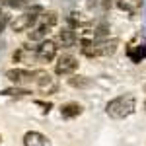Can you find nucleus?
<instances>
[{"label": "nucleus", "instance_id": "f8f14e48", "mask_svg": "<svg viewBox=\"0 0 146 146\" xmlns=\"http://www.w3.org/2000/svg\"><path fill=\"white\" fill-rule=\"evenodd\" d=\"M117 6L127 14H135L140 6V0H117Z\"/></svg>", "mask_w": 146, "mask_h": 146}, {"label": "nucleus", "instance_id": "a211bd4d", "mask_svg": "<svg viewBox=\"0 0 146 146\" xmlns=\"http://www.w3.org/2000/svg\"><path fill=\"white\" fill-rule=\"evenodd\" d=\"M111 0H101V6H103V8H105V10H107V8H111Z\"/></svg>", "mask_w": 146, "mask_h": 146}, {"label": "nucleus", "instance_id": "6e6552de", "mask_svg": "<svg viewBox=\"0 0 146 146\" xmlns=\"http://www.w3.org/2000/svg\"><path fill=\"white\" fill-rule=\"evenodd\" d=\"M23 146H51V140L43 133L29 131V133L23 135Z\"/></svg>", "mask_w": 146, "mask_h": 146}, {"label": "nucleus", "instance_id": "5701e85b", "mask_svg": "<svg viewBox=\"0 0 146 146\" xmlns=\"http://www.w3.org/2000/svg\"><path fill=\"white\" fill-rule=\"evenodd\" d=\"M144 92H146V84H144Z\"/></svg>", "mask_w": 146, "mask_h": 146}, {"label": "nucleus", "instance_id": "412c9836", "mask_svg": "<svg viewBox=\"0 0 146 146\" xmlns=\"http://www.w3.org/2000/svg\"><path fill=\"white\" fill-rule=\"evenodd\" d=\"M144 111H146V101H144Z\"/></svg>", "mask_w": 146, "mask_h": 146}, {"label": "nucleus", "instance_id": "423d86ee", "mask_svg": "<svg viewBox=\"0 0 146 146\" xmlns=\"http://www.w3.org/2000/svg\"><path fill=\"white\" fill-rule=\"evenodd\" d=\"M35 76V70H27V68H12L6 72V78L10 80L12 84L16 86H27L33 82Z\"/></svg>", "mask_w": 146, "mask_h": 146}, {"label": "nucleus", "instance_id": "1a4fd4ad", "mask_svg": "<svg viewBox=\"0 0 146 146\" xmlns=\"http://www.w3.org/2000/svg\"><path fill=\"white\" fill-rule=\"evenodd\" d=\"M58 43L64 47V49L74 47L76 43H78V33H76V29H72V27H64V29L58 33Z\"/></svg>", "mask_w": 146, "mask_h": 146}, {"label": "nucleus", "instance_id": "f257e3e1", "mask_svg": "<svg viewBox=\"0 0 146 146\" xmlns=\"http://www.w3.org/2000/svg\"><path fill=\"white\" fill-rule=\"evenodd\" d=\"M135 109H136V98L131 96V94L117 96V98H113V100L105 105V113H107L111 119H117V121L131 117V115L135 113Z\"/></svg>", "mask_w": 146, "mask_h": 146}, {"label": "nucleus", "instance_id": "f03ea898", "mask_svg": "<svg viewBox=\"0 0 146 146\" xmlns=\"http://www.w3.org/2000/svg\"><path fill=\"white\" fill-rule=\"evenodd\" d=\"M43 8L41 6H31V8H27L25 12L22 14H18L14 20H10V27L12 31H16V33H20V31H27V29H31L37 20H39V16L43 14Z\"/></svg>", "mask_w": 146, "mask_h": 146}, {"label": "nucleus", "instance_id": "0eeeda50", "mask_svg": "<svg viewBox=\"0 0 146 146\" xmlns=\"http://www.w3.org/2000/svg\"><path fill=\"white\" fill-rule=\"evenodd\" d=\"M12 58H14V62H20V64H33L37 62V53H35V49H29V47H20V49H16Z\"/></svg>", "mask_w": 146, "mask_h": 146}, {"label": "nucleus", "instance_id": "20e7f679", "mask_svg": "<svg viewBox=\"0 0 146 146\" xmlns=\"http://www.w3.org/2000/svg\"><path fill=\"white\" fill-rule=\"evenodd\" d=\"M78 68V58L72 55H60L55 62V74L56 76H72Z\"/></svg>", "mask_w": 146, "mask_h": 146}, {"label": "nucleus", "instance_id": "2eb2a0df", "mask_svg": "<svg viewBox=\"0 0 146 146\" xmlns=\"http://www.w3.org/2000/svg\"><path fill=\"white\" fill-rule=\"evenodd\" d=\"M129 56L133 58V62H140L146 56V45L142 47H129Z\"/></svg>", "mask_w": 146, "mask_h": 146}, {"label": "nucleus", "instance_id": "7ed1b4c3", "mask_svg": "<svg viewBox=\"0 0 146 146\" xmlns=\"http://www.w3.org/2000/svg\"><path fill=\"white\" fill-rule=\"evenodd\" d=\"M33 84L37 86V90L45 96H53L58 90V82L53 74H49L45 70H35V76H33Z\"/></svg>", "mask_w": 146, "mask_h": 146}, {"label": "nucleus", "instance_id": "4be33fe9", "mask_svg": "<svg viewBox=\"0 0 146 146\" xmlns=\"http://www.w3.org/2000/svg\"><path fill=\"white\" fill-rule=\"evenodd\" d=\"M0 142H2V135H0Z\"/></svg>", "mask_w": 146, "mask_h": 146}, {"label": "nucleus", "instance_id": "6ab92c4d", "mask_svg": "<svg viewBox=\"0 0 146 146\" xmlns=\"http://www.w3.org/2000/svg\"><path fill=\"white\" fill-rule=\"evenodd\" d=\"M37 105L45 107V111H49V109H51V103H45V101H37Z\"/></svg>", "mask_w": 146, "mask_h": 146}, {"label": "nucleus", "instance_id": "9b49d317", "mask_svg": "<svg viewBox=\"0 0 146 146\" xmlns=\"http://www.w3.org/2000/svg\"><path fill=\"white\" fill-rule=\"evenodd\" d=\"M51 29H53V27H49V25H45V23H35L33 29L29 31V39L41 43V41H45V39H47V35H49Z\"/></svg>", "mask_w": 146, "mask_h": 146}, {"label": "nucleus", "instance_id": "4468645a", "mask_svg": "<svg viewBox=\"0 0 146 146\" xmlns=\"http://www.w3.org/2000/svg\"><path fill=\"white\" fill-rule=\"evenodd\" d=\"M2 96H10V98H25V96H29L31 92L22 88V86H16V88H8V90H2L0 92Z\"/></svg>", "mask_w": 146, "mask_h": 146}, {"label": "nucleus", "instance_id": "9d476101", "mask_svg": "<svg viewBox=\"0 0 146 146\" xmlns=\"http://www.w3.org/2000/svg\"><path fill=\"white\" fill-rule=\"evenodd\" d=\"M84 111V107L76 103V101H68V103H62L60 105V115H62V119H74V117H78L82 115Z\"/></svg>", "mask_w": 146, "mask_h": 146}, {"label": "nucleus", "instance_id": "f3484780", "mask_svg": "<svg viewBox=\"0 0 146 146\" xmlns=\"http://www.w3.org/2000/svg\"><path fill=\"white\" fill-rule=\"evenodd\" d=\"M6 25H10V16L2 14V16H0V33L6 29Z\"/></svg>", "mask_w": 146, "mask_h": 146}, {"label": "nucleus", "instance_id": "dca6fc26", "mask_svg": "<svg viewBox=\"0 0 146 146\" xmlns=\"http://www.w3.org/2000/svg\"><path fill=\"white\" fill-rule=\"evenodd\" d=\"M68 84H70V86H74V88H88V86H90V78L72 74V76L68 78Z\"/></svg>", "mask_w": 146, "mask_h": 146}, {"label": "nucleus", "instance_id": "aec40b11", "mask_svg": "<svg viewBox=\"0 0 146 146\" xmlns=\"http://www.w3.org/2000/svg\"><path fill=\"white\" fill-rule=\"evenodd\" d=\"M4 10H6V2H4V0H0V16L4 14Z\"/></svg>", "mask_w": 146, "mask_h": 146}, {"label": "nucleus", "instance_id": "ddd939ff", "mask_svg": "<svg viewBox=\"0 0 146 146\" xmlns=\"http://www.w3.org/2000/svg\"><path fill=\"white\" fill-rule=\"evenodd\" d=\"M56 22H58L56 12H43V14L39 16V20H37V23H45V25H49V27H55Z\"/></svg>", "mask_w": 146, "mask_h": 146}, {"label": "nucleus", "instance_id": "39448f33", "mask_svg": "<svg viewBox=\"0 0 146 146\" xmlns=\"http://www.w3.org/2000/svg\"><path fill=\"white\" fill-rule=\"evenodd\" d=\"M56 51H58V45L53 39H45L41 41L39 47H35V53H37V62H51L56 58Z\"/></svg>", "mask_w": 146, "mask_h": 146}]
</instances>
